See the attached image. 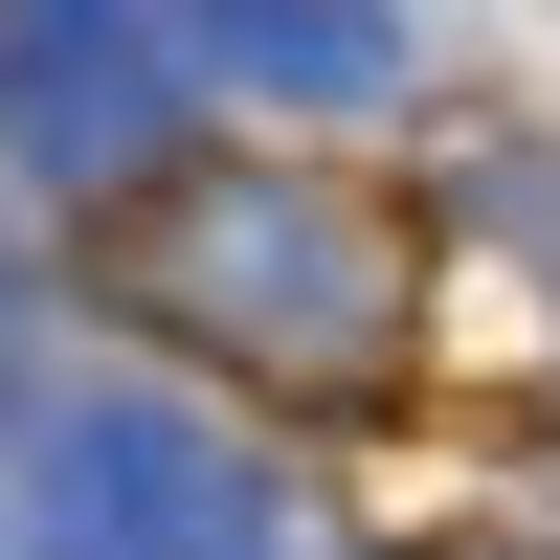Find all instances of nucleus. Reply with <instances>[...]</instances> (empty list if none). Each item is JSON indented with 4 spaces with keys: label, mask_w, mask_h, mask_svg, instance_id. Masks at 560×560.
Masks as SVG:
<instances>
[{
    "label": "nucleus",
    "mask_w": 560,
    "mask_h": 560,
    "mask_svg": "<svg viewBox=\"0 0 560 560\" xmlns=\"http://www.w3.org/2000/svg\"><path fill=\"white\" fill-rule=\"evenodd\" d=\"M23 538L45 560H247V471H202L179 427H68L23 471Z\"/></svg>",
    "instance_id": "f03ea898"
},
{
    "label": "nucleus",
    "mask_w": 560,
    "mask_h": 560,
    "mask_svg": "<svg viewBox=\"0 0 560 560\" xmlns=\"http://www.w3.org/2000/svg\"><path fill=\"white\" fill-rule=\"evenodd\" d=\"M158 292L202 314V337H247V359H292V382H337V359H382V247H359L314 179H224L202 224L158 247Z\"/></svg>",
    "instance_id": "f257e3e1"
},
{
    "label": "nucleus",
    "mask_w": 560,
    "mask_h": 560,
    "mask_svg": "<svg viewBox=\"0 0 560 560\" xmlns=\"http://www.w3.org/2000/svg\"><path fill=\"white\" fill-rule=\"evenodd\" d=\"M135 90H158V68H135L113 23H45V45H23V135H45V158H68V179H90V158H113V135H135Z\"/></svg>",
    "instance_id": "7ed1b4c3"
}]
</instances>
